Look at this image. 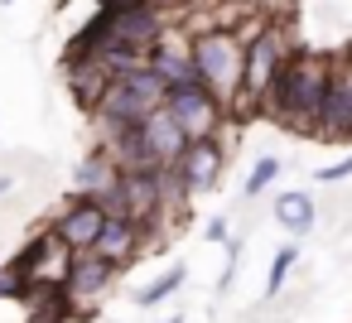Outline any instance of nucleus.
Here are the masks:
<instances>
[{
    "instance_id": "f257e3e1",
    "label": "nucleus",
    "mask_w": 352,
    "mask_h": 323,
    "mask_svg": "<svg viewBox=\"0 0 352 323\" xmlns=\"http://www.w3.org/2000/svg\"><path fill=\"white\" fill-rule=\"evenodd\" d=\"M333 73H338V58L328 54H314V49H289L265 102H261V116L280 121L285 131H304L314 135L318 126V111H323V97L333 87Z\"/></svg>"
},
{
    "instance_id": "f03ea898",
    "label": "nucleus",
    "mask_w": 352,
    "mask_h": 323,
    "mask_svg": "<svg viewBox=\"0 0 352 323\" xmlns=\"http://www.w3.org/2000/svg\"><path fill=\"white\" fill-rule=\"evenodd\" d=\"M155 107H164V78L140 58L107 82L102 102L92 107V121L97 131H121V126H140Z\"/></svg>"
},
{
    "instance_id": "7ed1b4c3",
    "label": "nucleus",
    "mask_w": 352,
    "mask_h": 323,
    "mask_svg": "<svg viewBox=\"0 0 352 323\" xmlns=\"http://www.w3.org/2000/svg\"><path fill=\"white\" fill-rule=\"evenodd\" d=\"M285 54H289V44H285L280 25H270V20L246 39V54H241V87H236V97L227 102L236 116H261V102H265V92H270V82H275V73H280V63H285Z\"/></svg>"
},
{
    "instance_id": "20e7f679",
    "label": "nucleus",
    "mask_w": 352,
    "mask_h": 323,
    "mask_svg": "<svg viewBox=\"0 0 352 323\" xmlns=\"http://www.w3.org/2000/svg\"><path fill=\"white\" fill-rule=\"evenodd\" d=\"M188 54H193L198 82L208 92H217L222 102H232L236 87H241V54H246L241 34L236 30H217V25L198 30V34H188Z\"/></svg>"
},
{
    "instance_id": "39448f33",
    "label": "nucleus",
    "mask_w": 352,
    "mask_h": 323,
    "mask_svg": "<svg viewBox=\"0 0 352 323\" xmlns=\"http://www.w3.org/2000/svg\"><path fill=\"white\" fill-rule=\"evenodd\" d=\"M10 265L25 275V294H34V289H63L68 265H73V246H68L54 227H44V232L30 236V246H25Z\"/></svg>"
},
{
    "instance_id": "423d86ee",
    "label": "nucleus",
    "mask_w": 352,
    "mask_h": 323,
    "mask_svg": "<svg viewBox=\"0 0 352 323\" xmlns=\"http://www.w3.org/2000/svg\"><path fill=\"white\" fill-rule=\"evenodd\" d=\"M164 111L193 135H217L222 121H227V102L217 92H208L203 82H179V87H164Z\"/></svg>"
},
{
    "instance_id": "0eeeda50",
    "label": "nucleus",
    "mask_w": 352,
    "mask_h": 323,
    "mask_svg": "<svg viewBox=\"0 0 352 323\" xmlns=\"http://www.w3.org/2000/svg\"><path fill=\"white\" fill-rule=\"evenodd\" d=\"M116 285V265L102 260L97 251H73V265H68V280H63V294L73 304L78 318H92L87 309H97Z\"/></svg>"
},
{
    "instance_id": "6e6552de",
    "label": "nucleus",
    "mask_w": 352,
    "mask_h": 323,
    "mask_svg": "<svg viewBox=\"0 0 352 323\" xmlns=\"http://www.w3.org/2000/svg\"><path fill=\"white\" fill-rule=\"evenodd\" d=\"M169 169L179 174L184 193H188V198H198V193H208V188L222 179V169H227V150H222V140H217V135H193V140L184 145V155H179Z\"/></svg>"
},
{
    "instance_id": "1a4fd4ad",
    "label": "nucleus",
    "mask_w": 352,
    "mask_h": 323,
    "mask_svg": "<svg viewBox=\"0 0 352 323\" xmlns=\"http://www.w3.org/2000/svg\"><path fill=\"white\" fill-rule=\"evenodd\" d=\"M145 236H150V232H145L135 217H126V212H107V217H102V232H97V241H92V251L121 270V265H131V260L140 256Z\"/></svg>"
},
{
    "instance_id": "9d476101",
    "label": "nucleus",
    "mask_w": 352,
    "mask_h": 323,
    "mask_svg": "<svg viewBox=\"0 0 352 323\" xmlns=\"http://www.w3.org/2000/svg\"><path fill=\"white\" fill-rule=\"evenodd\" d=\"M314 135H323V140H352V63H338Z\"/></svg>"
},
{
    "instance_id": "9b49d317",
    "label": "nucleus",
    "mask_w": 352,
    "mask_h": 323,
    "mask_svg": "<svg viewBox=\"0 0 352 323\" xmlns=\"http://www.w3.org/2000/svg\"><path fill=\"white\" fill-rule=\"evenodd\" d=\"M145 63L164 78V87L198 82V73H193V54H188V34H179V30H164V34L145 49Z\"/></svg>"
},
{
    "instance_id": "f8f14e48",
    "label": "nucleus",
    "mask_w": 352,
    "mask_h": 323,
    "mask_svg": "<svg viewBox=\"0 0 352 323\" xmlns=\"http://www.w3.org/2000/svg\"><path fill=\"white\" fill-rule=\"evenodd\" d=\"M102 217H107V203L78 193V198L54 217V232H58L73 251H92V241H97V232H102Z\"/></svg>"
},
{
    "instance_id": "ddd939ff",
    "label": "nucleus",
    "mask_w": 352,
    "mask_h": 323,
    "mask_svg": "<svg viewBox=\"0 0 352 323\" xmlns=\"http://www.w3.org/2000/svg\"><path fill=\"white\" fill-rule=\"evenodd\" d=\"M63 78H68V92L78 97V107L92 116V107L102 102V92H107V82H111V73H107V63L97 58V54H68L63 58Z\"/></svg>"
},
{
    "instance_id": "4468645a",
    "label": "nucleus",
    "mask_w": 352,
    "mask_h": 323,
    "mask_svg": "<svg viewBox=\"0 0 352 323\" xmlns=\"http://www.w3.org/2000/svg\"><path fill=\"white\" fill-rule=\"evenodd\" d=\"M140 135H145V145H150V155H155L160 169H169V164L184 155V145H188V131H184L164 107H155V111L140 121Z\"/></svg>"
},
{
    "instance_id": "2eb2a0df",
    "label": "nucleus",
    "mask_w": 352,
    "mask_h": 323,
    "mask_svg": "<svg viewBox=\"0 0 352 323\" xmlns=\"http://www.w3.org/2000/svg\"><path fill=\"white\" fill-rule=\"evenodd\" d=\"M116 179H121V169H116V159L97 145L82 164H78V188L87 193V198H97V203H107L111 208V193H116Z\"/></svg>"
},
{
    "instance_id": "dca6fc26",
    "label": "nucleus",
    "mask_w": 352,
    "mask_h": 323,
    "mask_svg": "<svg viewBox=\"0 0 352 323\" xmlns=\"http://www.w3.org/2000/svg\"><path fill=\"white\" fill-rule=\"evenodd\" d=\"M275 222L285 227V232H294V236H304L309 227H314V198L309 193H280L275 198Z\"/></svg>"
},
{
    "instance_id": "f3484780",
    "label": "nucleus",
    "mask_w": 352,
    "mask_h": 323,
    "mask_svg": "<svg viewBox=\"0 0 352 323\" xmlns=\"http://www.w3.org/2000/svg\"><path fill=\"white\" fill-rule=\"evenodd\" d=\"M184 275H188V270H184V265H174V270H169L164 280H155V285H145V289L135 294V299H140V309H155V304H164V299H169V294H174V289L184 285Z\"/></svg>"
},
{
    "instance_id": "a211bd4d",
    "label": "nucleus",
    "mask_w": 352,
    "mask_h": 323,
    "mask_svg": "<svg viewBox=\"0 0 352 323\" xmlns=\"http://www.w3.org/2000/svg\"><path fill=\"white\" fill-rule=\"evenodd\" d=\"M294 260H299V251H294V246H280V251H275V260H270V275H265V294H280V285L289 280Z\"/></svg>"
},
{
    "instance_id": "6ab92c4d",
    "label": "nucleus",
    "mask_w": 352,
    "mask_h": 323,
    "mask_svg": "<svg viewBox=\"0 0 352 323\" xmlns=\"http://www.w3.org/2000/svg\"><path fill=\"white\" fill-rule=\"evenodd\" d=\"M275 174H280V159L275 155H265L256 169H251V179H246V198H256V193H265L270 183H275Z\"/></svg>"
},
{
    "instance_id": "aec40b11",
    "label": "nucleus",
    "mask_w": 352,
    "mask_h": 323,
    "mask_svg": "<svg viewBox=\"0 0 352 323\" xmlns=\"http://www.w3.org/2000/svg\"><path fill=\"white\" fill-rule=\"evenodd\" d=\"M0 299H25V275L15 265H0Z\"/></svg>"
},
{
    "instance_id": "412c9836",
    "label": "nucleus",
    "mask_w": 352,
    "mask_h": 323,
    "mask_svg": "<svg viewBox=\"0 0 352 323\" xmlns=\"http://www.w3.org/2000/svg\"><path fill=\"white\" fill-rule=\"evenodd\" d=\"M347 174H352V155L338 159V164H328V169H318V183H338V179H347Z\"/></svg>"
},
{
    "instance_id": "4be33fe9",
    "label": "nucleus",
    "mask_w": 352,
    "mask_h": 323,
    "mask_svg": "<svg viewBox=\"0 0 352 323\" xmlns=\"http://www.w3.org/2000/svg\"><path fill=\"white\" fill-rule=\"evenodd\" d=\"M208 241H227V217H212L208 222Z\"/></svg>"
},
{
    "instance_id": "5701e85b",
    "label": "nucleus",
    "mask_w": 352,
    "mask_h": 323,
    "mask_svg": "<svg viewBox=\"0 0 352 323\" xmlns=\"http://www.w3.org/2000/svg\"><path fill=\"white\" fill-rule=\"evenodd\" d=\"M0 193H10V174H0Z\"/></svg>"
},
{
    "instance_id": "b1692460",
    "label": "nucleus",
    "mask_w": 352,
    "mask_h": 323,
    "mask_svg": "<svg viewBox=\"0 0 352 323\" xmlns=\"http://www.w3.org/2000/svg\"><path fill=\"white\" fill-rule=\"evenodd\" d=\"M164 323H184V318H179V313H174V318H164Z\"/></svg>"
},
{
    "instance_id": "393cba45",
    "label": "nucleus",
    "mask_w": 352,
    "mask_h": 323,
    "mask_svg": "<svg viewBox=\"0 0 352 323\" xmlns=\"http://www.w3.org/2000/svg\"><path fill=\"white\" fill-rule=\"evenodd\" d=\"M0 5H10V0H0Z\"/></svg>"
}]
</instances>
